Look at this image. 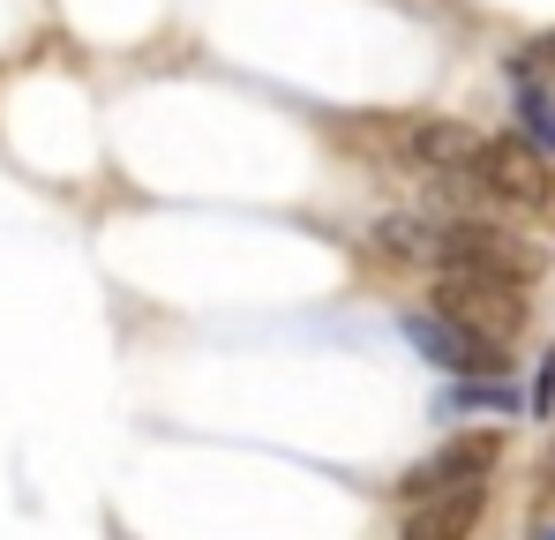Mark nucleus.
<instances>
[{
  "label": "nucleus",
  "mask_w": 555,
  "mask_h": 540,
  "mask_svg": "<svg viewBox=\"0 0 555 540\" xmlns=\"http://www.w3.org/2000/svg\"><path fill=\"white\" fill-rule=\"evenodd\" d=\"M405 346L428 360V368H443V375H495V368H503V360H495L503 346L480 338V331L459 323V316H443V308H436V316H428V308L405 316Z\"/></svg>",
  "instance_id": "nucleus-2"
},
{
  "label": "nucleus",
  "mask_w": 555,
  "mask_h": 540,
  "mask_svg": "<svg viewBox=\"0 0 555 540\" xmlns=\"http://www.w3.org/2000/svg\"><path fill=\"white\" fill-rule=\"evenodd\" d=\"M383 248H390V256H405V263H436V226L390 218V226H383Z\"/></svg>",
  "instance_id": "nucleus-8"
},
{
  "label": "nucleus",
  "mask_w": 555,
  "mask_h": 540,
  "mask_svg": "<svg viewBox=\"0 0 555 540\" xmlns=\"http://www.w3.org/2000/svg\"><path fill=\"white\" fill-rule=\"evenodd\" d=\"M436 270H488V278H518L533 270V248H518L511 233L495 226H443L436 233Z\"/></svg>",
  "instance_id": "nucleus-3"
},
{
  "label": "nucleus",
  "mask_w": 555,
  "mask_h": 540,
  "mask_svg": "<svg viewBox=\"0 0 555 540\" xmlns=\"http://www.w3.org/2000/svg\"><path fill=\"white\" fill-rule=\"evenodd\" d=\"M495 436H459V443H443L428 465H413L405 473V496L421 503V496H451V488H480L488 473H495Z\"/></svg>",
  "instance_id": "nucleus-5"
},
{
  "label": "nucleus",
  "mask_w": 555,
  "mask_h": 540,
  "mask_svg": "<svg viewBox=\"0 0 555 540\" xmlns=\"http://www.w3.org/2000/svg\"><path fill=\"white\" fill-rule=\"evenodd\" d=\"M398 143H405V158L428 166V173H473V166H480V136L459 128V120H413Z\"/></svg>",
  "instance_id": "nucleus-6"
},
{
  "label": "nucleus",
  "mask_w": 555,
  "mask_h": 540,
  "mask_svg": "<svg viewBox=\"0 0 555 540\" xmlns=\"http://www.w3.org/2000/svg\"><path fill=\"white\" fill-rule=\"evenodd\" d=\"M548 540H555V526H548Z\"/></svg>",
  "instance_id": "nucleus-12"
},
{
  "label": "nucleus",
  "mask_w": 555,
  "mask_h": 540,
  "mask_svg": "<svg viewBox=\"0 0 555 540\" xmlns=\"http://www.w3.org/2000/svg\"><path fill=\"white\" fill-rule=\"evenodd\" d=\"M541 53H548V61H555V38H548V46H541Z\"/></svg>",
  "instance_id": "nucleus-11"
},
{
  "label": "nucleus",
  "mask_w": 555,
  "mask_h": 540,
  "mask_svg": "<svg viewBox=\"0 0 555 540\" xmlns=\"http://www.w3.org/2000/svg\"><path fill=\"white\" fill-rule=\"evenodd\" d=\"M480 188L488 195H511V203H548V158H541V143H526V136H495V143H480Z\"/></svg>",
  "instance_id": "nucleus-4"
},
{
  "label": "nucleus",
  "mask_w": 555,
  "mask_h": 540,
  "mask_svg": "<svg viewBox=\"0 0 555 540\" xmlns=\"http://www.w3.org/2000/svg\"><path fill=\"white\" fill-rule=\"evenodd\" d=\"M548 406H555V353L541 360V375H533V413L548 421Z\"/></svg>",
  "instance_id": "nucleus-10"
},
{
  "label": "nucleus",
  "mask_w": 555,
  "mask_h": 540,
  "mask_svg": "<svg viewBox=\"0 0 555 540\" xmlns=\"http://www.w3.org/2000/svg\"><path fill=\"white\" fill-rule=\"evenodd\" d=\"M443 316H459L473 323L480 338H518L526 331V293H518V278H488V270H443Z\"/></svg>",
  "instance_id": "nucleus-1"
},
{
  "label": "nucleus",
  "mask_w": 555,
  "mask_h": 540,
  "mask_svg": "<svg viewBox=\"0 0 555 540\" xmlns=\"http://www.w3.org/2000/svg\"><path fill=\"white\" fill-rule=\"evenodd\" d=\"M518 120H526V143H541V151L555 158V105H548L533 83L518 90Z\"/></svg>",
  "instance_id": "nucleus-9"
},
{
  "label": "nucleus",
  "mask_w": 555,
  "mask_h": 540,
  "mask_svg": "<svg viewBox=\"0 0 555 540\" xmlns=\"http://www.w3.org/2000/svg\"><path fill=\"white\" fill-rule=\"evenodd\" d=\"M480 518V488H451V496H421L398 540H465Z\"/></svg>",
  "instance_id": "nucleus-7"
}]
</instances>
